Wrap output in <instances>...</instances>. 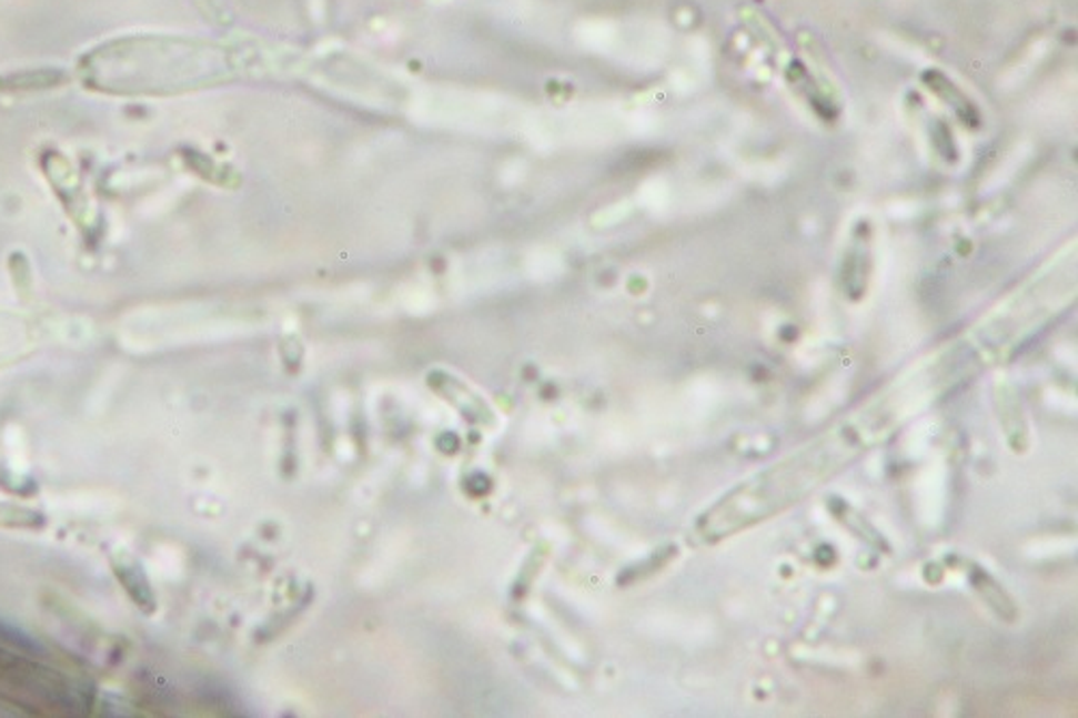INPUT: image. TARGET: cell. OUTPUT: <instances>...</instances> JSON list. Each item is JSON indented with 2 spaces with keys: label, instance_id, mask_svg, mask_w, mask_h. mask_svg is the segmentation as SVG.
I'll list each match as a JSON object with an SVG mask.
<instances>
[{
  "label": "cell",
  "instance_id": "1",
  "mask_svg": "<svg viewBox=\"0 0 1078 718\" xmlns=\"http://www.w3.org/2000/svg\"><path fill=\"white\" fill-rule=\"evenodd\" d=\"M856 452H860V445L856 443L855 434L842 432L824 447L807 449L789 464H782L759 475L755 482L729 494L721 505L706 514L697 527V537L702 542H714L750 525L753 520H762L768 514L779 512L789 503H796V498L818 486L833 471L842 468V464H846Z\"/></svg>",
  "mask_w": 1078,
  "mask_h": 718
}]
</instances>
